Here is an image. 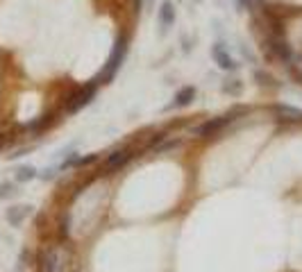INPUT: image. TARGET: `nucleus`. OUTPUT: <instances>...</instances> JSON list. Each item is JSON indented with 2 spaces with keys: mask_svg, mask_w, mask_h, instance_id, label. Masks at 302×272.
Listing matches in <instances>:
<instances>
[{
  "mask_svg": "<svg viewBox=\"0 0 302 272\" xmlns=\"http://www.w3.org/2000/svg\"><path fill=\"white\" fill-rule=\"evenodd\" d=\"M68 261H70L68 250L62 248V245H52V248H46L39 254L36 268H39V272H66L68 270Z\"/></svg>",
  "mask_w": 302,
  "mask_h": 272,
  "instance_id": "f257e3e1",
  "label": "nucleus"
},
{
  "mask_svg": "<svg viewBox=\"0 0 302 272\" xmlns=\"http://www.w3.org/2000/svg\"><path fill=\"white\" fill-rule=\"evenodd\" d=\"M128 43H130L128 34H120L118 39H116V43H114V48H112V52H109V59H107V64H104L102 73L98 75V82L109 84V82L116 77V73L120 70V66H123V61H125V54H128Z\"/></svg>",
  "mask_w": 302,
  "mask_h": 272,
  "instance_id": "f03ea898",
  "label": "nucleus"
},
{
  "mask_svg": "<svg viewBox=\"0 0 302 272\" xmlns=\"http://www.w3.org/2000/svg\"><path fill=\"white\" fill-rule=\"evenodd\" d=\"M98 79H94V82H89V84H84L82 89H78L73 95H70L68 100H66L64 109H66V114H78L82 107H86V104L91 102V100L96 98V91H98Z\"/></svg>",
  "mask_w": 302,
  "mask_h": 272,
  "instance_id": "7ed1b4c3",
  "label": "nucleus"
},
{
  "mask_svg": "<svg viewBox=\"0 0 302 272\" xmlns=\"http://www.w3.org/2000/svg\"><path fill=\"white\" fill-rule=\"evenodd\" d=\"M246 109H234V111H230V114H225V116H218V118H212V120H207V123H202L196 132L200 134V136H214V134H218L220 129H225L232 120H236V114H243Z\"/></svg>",
  "mask_w": 302,
  "mask_h": 272,
  "instance_id": "20e7f679",
  "label": "nucleus"
},
{
  "mask_svg": "<svg viewBox=\"0 0 302 272\" xmlns=\"http://www.w3.org/2000/svg\"><path fill=\"white\" fill-rule=\"evenodd\" d=\"M266 45H268V50H270L272 57H278V59L284 61V64H288V61L293 59V50H291V45H288L286 36H270V34H266Z\"/></svg>",
  "mask_w": 302,
  "mask_h": 272,
  "instance_id": "39448f33",
  "label": "nucleus"
},
{
  "mask_svg": "<svg viewBox=\"0 0 302 272\" xmlns=\"http://www.w3.org/2000/svg\"><path fill=\"white\" fill-rule=\"evenodd\" d=\"M212 57H214V61L218 64V68H223V70H236L238 68V64L232 59V54L228 52V48H225L220 41L212 45Z\"/></svg>",
  "mask_w": 302,
  "mask_h": 272,
  "instance_id": "423d86ee",
  "label": "nucleus"
},
{
  "mask_svg": "<svg viewBox=\"0 0 302 272\" xmlns=\"http://www.w3.org/2000/svg\"><path fill=\"white\" fill-rule=\"evenodd\" d=\"M157 18L162 25V32H168V27L175 23V2L173 0H164L157 9Z\"/></svg>",
  "mask_w": 302,
  "mask_h": 272,
  "instance_id": "0eeeda50",
  "label": "nucleus"
},
{
  "mask_svg": "<svg viewBox=\"0 0 302 272\" xmlns=\"http://www.w3.org/2000/svg\"><path fill=\"white\" fill-rule=\"evenodd\" d=\"M132 159V152L130 150H118V152H114V154H109L107 159H104V173H114V170H118V168H123L125 163Z\"/></svg>",
  "mask_w": 302,
  "mask_h": 272,
  "instance_id": "6e6552de",
  "label": "nucleus"
},
{
  "mask_svg": "<svg viewBox=\"0 0 302 272\" xmlns=\"http://www.w3.org/2000/svg\"><path fill=\"white\" fill-rule=\"evenodd\" d=\"M32 213V207L30 204H23V207H12V209H7V223L12 225V227H18L20 223H23L25 218Z\"/></svg>",
  "mask_w": 302,
  "mask_h": 272,
  "instance_id": "1a4fd4ad",
  "label": "nucleus"
},
{
  "mask_svg": "<svg viewBox=\"0 0 302 272\" xmlns=\"http://www.w3.org/2000/svg\"><path fill=\"white\" fill-rule=\"evenodd\" d=\"M275 114L282 120H291V123H300L302 120V109H296L291 104H275Z\"/></svg>",
  "mask_w": 302,
  "mask_h": 272,
  "instance_id": "9d476101",
  "label": "nucleus"
},
{
  "mask_svg": "<svg viewBox=\"0 0 302 272\" xmlns=\"http://www.w3.org/2000/svg\"><path fill=\"white\" fill-rule=\"evenodd\" d=\"M194 98H196V86H182L178 91V95H175L173 107H186V104H191Z\"/></svg>",
  "mask_w": 302,
  "mask_h": 272,
  "instance_id": "9b49d317",
  "label": "nucleus"
},
{
  "mask_svg": "<svg viewBox=\"0 0 302 272\" xmlns=\"http://www.w3.org/2000/svg\"><path fill=\"white\" fill-rule=\"evenodd\" d=\"M52 123H54V114H44L41 118L32 120V123L28 125V129H30V132H44V129L50 127Z\"/></svg>",
  "mask_w": 302,
  "mask_h": 272,
  "instance_id": "f8f14e48",
  "label": "nucleus"
},
{
  "mask_svg": "<svg viewBox=\"0 0 302 272\" xmlns=\"http://www.w3.org/2000/svg\"><path fill=\"white\" fill-rule=\"evenodd\" d=\"M14 177H16V182H20V184L32 182V179L36 177V170L32 168V166H20V168H16Z\"/></svg>",
  "mask_w": 302,
  "mask_h": 272,
  "instance_id": "ddd939ff",
  "label": "nucleus"
},
{
  "mask_svg": "<svg viewBox=\"0 0 302 272\" xmlns=\"http://www.w3.org/2000/svg\"><path fill=\"white\" fill-rule=\"evenodd\" d=\"M254 79H257L262 86H275V84H272L275 79H272L268 73H264V70H257V73H254Z\"/></svg>",
  "mask_w": 302,
  "mask_h": 272,
  "instance_id": "4468645a",
  "label": "nucleus"
},
{
  "mask_svg": "<svg viewBox=\"0 0 302 272\" xmlns=\"http://www.w3.org/2000/svg\"><path fill=\"white\" fill-rule=\"evenodd\" d=\"M14 193H16V186H14V184H10V182L0 184V200L12 198V195H14Z\"/></svg>",
  "mask_w": 302,
  "mask_h": 272,
  "instance_id": "2eb2a0df",
  "label": "nucleus"
},
{
  "mask_svg": "<svg viewBox=\"0 0 302 272\" xmlns=\"http://www.w3.org/2000/svg\"><path fill=\"white\" fill-rule=\"evenodd\" d=\"M223 91H225V93L238 95V93H241V82H238V79H232V82H228V84H223Z\"/></svg>",
  "mask_w": 302,
  "mask_h": 272,
  "instance_id": "dca6fc26",
  "label": "nucleus"
},
{
  "mask_svg": "<svg viewBox=\"0 0 302 272\" xmlns=\"http://www.w3.org/2000/svg\"><path fill=\"white\" fill-rule=\"evenodd\" d=\"M238 7H241V9H248V11H254L257 0H238Z\"/></svg>",
  "mask_w": 302,
  "mask_h": 272,
  "instance_id": "f3484780",
  "label": "nucleus"
},
{
  "mask_svg": "<svg viewBox=\"0 0 302 272\" xmlns=\"http://www.w3.org/2000/svg\"><path fill=\"white\" fill-rule=\"evenodd\" d=\"M96 159H98V154H89V157H78V161H75V163L84 166V163H91V161H96Z\"/></svg>",
  "mask_w": 302,
  "mask_h": 272,
  "instance_id": "a211bd4d",
  "label": "nucleus"
},
{
  "mask_svg": "<svg viewBox=\"0 0 302 272\" xmlns=\"http://www.w3.org/2000/svg\"><path fill=\"white\" fill-rule=\"evenodd\" d=\"M144 5H146V0H132V7H134V11H136V14L144 9Z\"/></svg>",
  "mask_w": 302,
  "mask_h": 272,
  "instance_id": "6ab92c4d",
  "label": "nucleus"
},
{
  "mask_svg": "<svg viewBox=\"0 0 302 272\" xmlns=\"http://www.w3.org/2000/svg\"><path fill=\"white\" fill-rule=\"evenodd\" d=\"M5 145H7V139H5V136H0V150L5 148Z\"/></svg>",
  "mask_w": 302,
  "mask_h": 272,
  "instance_id": "aec40b11",
  "label": "nucleus"
},
{
  "mask_svg": "<svg viewBox=\"0 0 302 272\" xmlns=\"http://www.w3.org/2000/svg\"><path fill=\"white\" fill-rule=\"evenodd\" d=\"M298 75H300V79H302V68H300V73H298Z\"/></svg>",
  "mask_w": 302,
  "mask_h": 272,
  "instance_id": "412c9836",
  "label": "nucleus"
},
{
  "mask_svg": "<svg viewBox=\"0 0 302 272\" xmlns=\"http://www.w3.org/2000/svg\"><path fill=\"white\" fill-rule=\"evenodd\" d=\"M196 2H202V0H196Z\"/></svg>",
  "mask_w": 302,
  "mask_h": 272,
  "instance_id": "4be33fe9",
  "label": "nucleus"
}]
</instances>
